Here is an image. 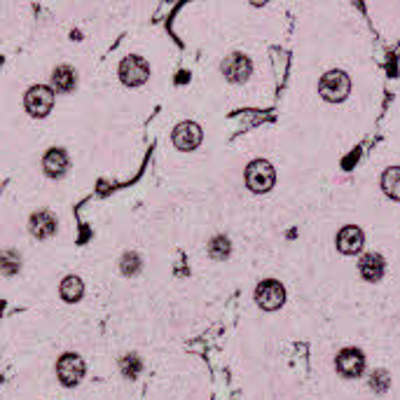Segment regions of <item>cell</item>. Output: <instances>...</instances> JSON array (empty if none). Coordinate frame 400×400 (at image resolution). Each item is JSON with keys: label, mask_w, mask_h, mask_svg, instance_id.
I'll return each instance as SVG.
<instances>
[{"label": "cell", "mask_w": 400, "mask_h": 400, "mask_svg": "<svg viewBox=\"0 0 400 400\" xmlns=\"http://www.w3.org/2000/svg\"><path fill=\"white\" fill-rule=\"evenodd\" d=\"M318 92L325 101L330 103H342L351 92V80L344 70H328L318 82Z\"/></svg>", "instance_id": "1"}, {"label": "cell", "mask_w": 400, "mask_h": 400, "mask_svg": "<svg viewBox=\"0 0 400 400\" xmlns=\"http://www.w3.org/2000/svg\"><path fill=\"white\" fill-rule=\"evenodd\" d=\"M274 180H276V171L274 166L265 159H255V162L248 164L246 169V185L251 188L253 192H267L274 188Z\"/></svg>", "instance_id": "2"}, {"label": "cell", "mask_w": 400, "mask_h": 400, "mask_svg": "<svg viewBox=\"0 0 400 400\" xmlns=\"http://www.w3.org/2000/svg\"><path fill=\"white\" fill-rule=\"evenodd\" d=\"M23 106H26L28 115H33V117L50 115V110L54 106V90L52 87H45V85L31 87L26 96H23Z\"/></svg>", "instance_id": "3"}, {"label": "cell", "mask_w": 400, "mask_h": 400, "mask_svg": "<svg viewBox=\"0 0 400 400\" xmlns=\"http://www.w3.org/2000/svg\"><path fill=\"white\" fill-rule=\"evenodd\" d=\"M57 374L63 387H77L85 377V361L77 354H63L57 361Z\"/></svg>", "instance_id": "4"}, {"label": "cell", "mask_w": 400, "mask_h": 400, "mask_svg": "<svg viewBox=\"0 0 400 400\" xmlns=\"http://www.w3.org/2000/svg\"><path fill=\"white\" fill-rule=\"evenodd\" d=\"M117 73H119V80H122L126 87H141L150 77V68H148L146 59L126 57V59H122V63H119Z\"/></svg>", "instance_id": "5"}, {"label": "cell", "mask_w": 400, "mask_h": 400, "mask_svg": "<svg viewBox=\"0 0 400 400\" xmlns=\"http://www.w3.org/2000/svg\"><path fill=\"white\" fill-rule=\"evenodd\" d=\"M255 302L265 309V311H276L279 307L286 302V291L283 286L274 281V279H267L255 288Z\"/></svg>", "instance_id": "6"}, {"label": "cell", "mask_w": 400, "mask_h": 400, "mask_svg": "<svg viewBox=\"0 0 400 400\" xmlns=\"http://www.w3.org/2000/svg\"><path fill=\"white\" fill-rule=\"evenodd\" d=\"M335 365H337V372L342 374V377H361L363 370H365V356L361 349H342L337 354V361H335Z\"/></svg>", "instance_id": "7"}, {"label": "cell", "mask_w": 400, "mask_h": 400, "mask_svg": "<svg viewBox=\"0 0 400 400\" xmlns=\"http://www.w3.org/2000/svg\"><path fill=\"white\" fill-rule=\"evenodd\" d=\"M173 146L183 150V153H190V150H195L199 143H202L204 134H202V126L197 122H180L178 126L173 129Z\"/></svg>", "instance_id": "8"}, {"label": "cell", "mask_w": 400, "mask_h": 400, "mask_svg": "<svg viewBox=\"0 0 400 400\" xmlns=\"http://www.w3.org/2000/svg\"><path fill=\"white\" fill-rule=\"evenodd\" d=\"M222 75H225L229 82H246L248 77H251L253 73V63L248 57H244V54H229V57L222 61Z\"/></svg>", "instance_id": "9"}, {"label": "cell", "mask_w": 400, "mask_h": 400, "mask_svg": "<svg viewBox=\"0 0 400 400\" xmlns=\"http://www.w3.org/2000/svg\"><path fill=\"white\" fill-rule=\"evenodd\" d=\"M68 166H70V159L63 148H50L43 157V169L50 178H61V175H66Z\"/></svg>", "instance_id": "10"}, {"label": "cell", "mask_w": 400, "mask_h": 400, "mask_svg": "<svg viewBox=\"0 0 400 400\" xmlns=\"http://www.w3.org/2000/svg\"><path fill=\"white\" fill-rule=\"evenodd\" d=\"M365 244V237H363V232L361 227H356V225H347V227H342L337 232V248L344 253V255H354L358 253L363 248Z\"/></svg>", "instance_id": "11"}, {"label": "cell", "mask_w": 400, "mask_h": 400, "mask_svg": "<svg viewBox=\"0 0 400 400\" xmlns=\"http://www.w3.org/2000/svg\"><path fill=\"white\" fill-rule=\"evenodd\" d=\"M31 234L38 237V239H50L57 234V218L50 213V211H38L31 215Z\"/></svg>", "instance_id": "12"}, {"label": "cell", "mask_w": 400, "mask_h": 400, "mask_svg": "<svg viewBox=\"0 0 400 400\" xmlns=\"http://www.w3.org/2000/svg\"><path fill=\"white\" fill-rule=\"evenodd\" d=\"M358 271H361V276L365 279V281H379V279L384 276V258L377 253H367L361 258V262H358Z\"/></svg>", "instance_id": "13"}, {"label": "cell", "mask_w": 400, "mask_h": 400, "mask_svg": "<svg viewBox=\"0 0 400 400\" xmlns=\"http://www.w3.org/2000/svg\"><path fill=\"white\" fill-rule=\"evenodd\" d=\"M52 85H54V90L61 92V94L73 92L75 85H77L75 70L70 66H57V68H54V73H52Z\"/></svg>", "instance_id": "14"}, {"label": "cell", "mask_w": 400, "mask_h": 400, "mask_svg": "<svg viewBox=\"0 0 400 400\" xmlns=\"http://www.w3.org/2000/svg\"><path fill=\"white\" fill-rule=\"evenodd\" d=\"M59 293H61V298L66 300V302H77V300H82V295H85V283H82V279H77V276H66L61 281L59 286Z\"/></svg>", "instance_id": "15"}, {"label": "cell", "mask_w": 400, "mask_h": 400, "mask_svg": "<svg viewBox=\"0 0 400 400\" xmlns=\"http://www.w3.org/2000/svg\"><path fill=\"white\" fill-rule=\"evenodd\" d=\"M382 188H384V192H387L391 199L400 202V166H391V169L384 171Z\"/></svg>", "instance_id": "16"}, {"label": "cell", "mask_w": 400, "mask_h": 400, "mask_svg": "<svg viewBox=\"0 0 400 400\" xmlns=\"http://www.w3.org/2000/svg\"><path fill=\"white\" fill-rule=\"evenodd\" d=\"M119 370H122L126 379H136L143 370V363L136 354H126V356H122V361H119Z\"/></svg>", "instance_id": "17"}, {"label": "cell", "mask_w": 400, "mask_h": 400, "mask_svg": "<svg viewBox=\"0 0 400 400\" xmlns=\"http://www.w3.org/2000/svg\"><path fill=\"white\" fill-rule=\"evenodd\" d=\"M232 253V244H229V239L227 237H213L211 239V244H209V255L213 260H225L227 255Z\"/></svg>", "instance_id": "18"}, {"label": "cell", "mask_w": 400, "mask_h": 400, "mask_svg": "<svg viewBox=\"0 0 400 400\" xmlns=\"http://www.w3.org/2000/svg\"><path fill=\"white\" fill-rule=\"evenodd\" d=\"M119 269H122L124 276H134L141 271V255L139 253H124L122 260H119Z\"/></svg>", "instance_id": "19"}, {"label": "cell", "mask_w": 400, "mask_h": 400, "mask_svg": "<svg viewBox=\"0 0 400 400\" xmlns=\"http://www.w3.org/2000/svg\"><path fill=\"white\" fill-rule=\"evenodd\" d=\"M0 267H3V271L7 276H12V274H17L19 267H21V260H19V255L14 253V251H5L3 253V258H0Z\"/></svg>", "instance_id": "20"}, {"label": "cell", "mask_w": 400, "mask_h": 400, "mask_svg": "<svg viewBox=\"0 0 400 400\" xmlns=\"http://www.w3.org/2000/svg\"><path fill=\"white\" fill-rule=\"evenodd\" d=\"M370 387L377 391V394H384V391L389 389V374L384 372V370H377V372H372V377H370Z\"/></svg>", "instance_id": "21"}]
</instances>
